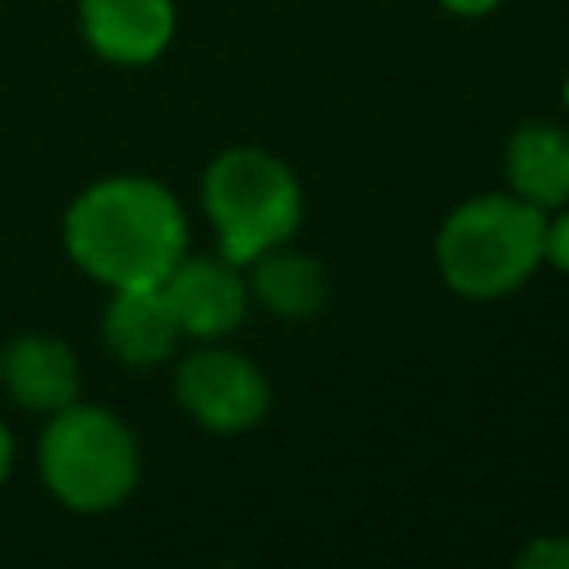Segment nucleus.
<instances>
[{"instance_id": "14", "label": "nucleus", "mask_w": 569, "mask_h": 569, "mask_svg": "<svg viewBox=\"0 0 569 569\" xmlns=\"http://www.w3.org/2000/svg\"><path fill=\"white\" fill-rule=\"evenodd\" d=\"M449 13H462V18H480V13H489V9H498L502 0H440Z\"/></svg>"}, {"instance_id": "6", "label": "nucleus", "mask_w": 569, "mask_h": 569, "mask_svg": "<svg viewBox=\"0 0 569 569\" xmlns=\"http://www.w3.org/2000/svg\"><path fill=\"white\" fill-rule=\"evenodd\" d=\"M160 293L178 320V333L191 338L231 333L244 316V280L227 258H178V267L160 280Z\"/></svg>"}, {"instance_id": "10", "label": "nucleus", "mask_w": 569, "mask_h": 569, "mask_svg": "<svg viewBox=\"0 0 569 569\" xmlns=\"http://www.w3.org/2000/svg\"><path fill=\"white\" fill-rule=\"evenodd\" d=\"M507 182L511 196L560 209L569 200V133L551 120H529L507 142Z\"/></svg>"}, {"instance_id": "16", "label": "nucleus", "mask_w": 569, "mask_h": 569, "mask_svg": "<svg viewBox=\"0 0 569 569\" xmlns=\"http://www.w3.org/2000/svg\"><path fill=\"white\" fill-rule=\"evenodd\" d=\"M565 102H569V80H565Z\"/></svg>"}, {"instance_id": "15", "label": "nucleus", "mask_w": 569, "mask_h": 569, "mask_svg": "<svg viewBox=\"0 0 569 569\" xmlns=\"http://www.w3.org/2000/svg\"><path fill=\"white\" fill-rule=\"evenodd\" d=\"M9 467H13V436H9V427L0 422V485H4Z\"/></svg>"}, {"instance_id": "8", "label": "nucleus", "mask_w": 569, "mask_h": 569, "mask_svg": "<svg viewBox=\"0 0 569 569\" xmlns=\"http://www.w3.org/2000/svg\"><path fill=\"white\" fill-rule=\"evenodd\" d=\"M0 378H4V391L36 413H58L80 391V365L71 347L49 333L13 338L0 356Z\"/></svg>"}, {"instance_id": "9", "label": "nucleus", "mask_w": 569, "mask_h": 569, "mask_svg": "<svg viewBox=\"0 0 569 569\" xmlns=\"http://www.w3.org/2000/svg\"><path fill=\"white\" fill-rule=\"evenodd\" d=\"M102 338H107L111 356L133 365V369L160 365L178 342V320H173L160 284L116 289V298L107 307V320H102Z\"/></svg>"}, {"instance_id": "4", "label": "nucleus", "mask_w": 569, "mask_h": 569, "mask_svg": "<svg viewBox=\"0 0 569 569\" xmlns=\"http://www.w3.org/2000/svg\"><path fill=\"white\" fill-rule=\"evenodd\" d=\"M40 476L71 511H111L138 485L133 431L98 405H67L40 436Z\"/></svg>"}, {"instance_id": "7", "label": "nucleus", "mask_w": 569, "mask_h": 569, "mask_svg": "<svg viewBox=\"0 0 569 569\" xmlns=\"http://www.w3.org/2000/svg\"><path fill=\"white\" fill-rule=\"evenodd\" d=\"M80 31L107 62H151L173 36V0H80Z\"/></svg>"}, {"instance_id": "1", "label": "nucleus", "mask_w": 569, "mask_h": 569, "mask_svg": "<svg viewBox=\"0 0 569 569\" xmlns=\"http://www.w3.org/2000/svg\"><path fill=\"white\" fill-rule=\"evenodd\" d=\"M62 236L80 271L111 289H142L160 284L178 267L187 249V218L169 187L120 173L76 196Z\"/></svg>"}, {"instance_id": "11", "label": "nucleus", "mask_w": 569, "mask_h": 569, "mask_svg": "<svg viewBox=\"0 0 569 569\" xmlns=\"http://www.w3.org/2000/svg\"><path fill=\"white\" fill-rule=\"evenodd\" d=\"M253 293L267 311H276L284 320H307L325 307L329 280H325V267L316 258L284 253L276 244V249H262L253 258Z\"/></svg>"}, {"instance_id": "13", "label": "nucleus", "mask_w": 569, "mask_h": 569, "mask_svg": "<svg viewBox=\"0 0 569 569\" xmlns=\"http://www.w3.org/2000/svg\"><path fill=\"white\" fill-rule=\"evenodd\" d=\"M542 258H551L556 267L569 271V213H560L556 222H547V240H542Z\"/></svg>"}, {"instance_id": "3", "label": "nucleus", "mask_w": 569, "mask_h": 569, "mask_svg": "<svg viewBox=\"0 0 569 569\" xmlns=\"http://www.w3.org/2000/svg\"><path fill=\"white\" fill-rule=\"evenodd\" d=\"M204 213L218 231L227 262H253L262 249L284 244L302 218L293 169L262 147H231L204 169Z\"/></svg>"}, {"instance_id": "5", "label": "nucleus", "mask_w": 569, "mask_h": 569, "mask_svg": "<svg viewBox=\"0 0 569 569\" xmlns=\"http://www.w3.org/2000/svg\"><path fill=\"white\" fill-rule=\"evenodd\" d=\"M267 400H271L267 378L240 351L204 347L178 365V405L204 431H218V436L249 431L267 413Z\"/></svg>"}, {"instance_id": "12", "label": "nucleus", "mask_w": 569, "mask_h": 569, "mask_svg": "<svg viewBox=\"0 0 569 569\" xmlns=\"http://www.w3.org/2000/svg\"><path fill=\"white\" fill-rule=\"evenodd\" d=\"M525 569H569V538H538L520 551Z\"/></svg>"}, {"instance_id": "2", "label": "nucleus", "mask_w": 569, "mask_h": 569, "mask_svg": "<svg viewBox=\"0 0 569 569\" xmlns=\"http://www.w3.org/2000/svg\"><path fill=\"white\" fill-rule=\"evenodd\" d=\"M542 240L547 209L520 196H476L445 218L436 236V262L453 293L502 298L533 276L542 262Z\"/></svg>"}]
</instances>
